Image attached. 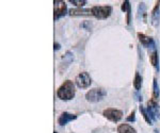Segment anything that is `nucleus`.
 Wrapping results in <instances>:
<instances>
[{
  "label": "nucleus",
  "mask_w": 160,
  "mask_h": 133,
  "mask_svg": "<svg viewBox=\"0 0 160 133\" xmlns=\"http://www.w3.org/2000/svg\"><path fill=\"white\" fill-rule=\"evenodd\" d=\"M59 49H60V45H59L58 43H57V44L55 43V50H59Z\"/></svg>",
  "instance_id": "nucleus-21"
},
{
  "label": "nucleus",
  "mask_w": 160,
  "mask_h": 133,
  "mask_svg": "<svg viewBox=\"0 0 160 133\" xmlns=\"http://www.w3.org/2000/svg\"><path fill=\"white\" fill-rule=\"evenodd\" d=\"M139 18L140 17H143L144 20H146V7H145V4L143 3V2H141L140 4H139Z\"/></svg>",
  "instance_id": "nucleus-15"
},
{
  "label": "nucleus",
  "mask_w": 160,
  "mask_h": 133,
  "mask_svg": "<svg viewBox=\"0 0 160 133\" xmlns=\"http://www.w3.org/2000/svg\"><path fill=\"white\" fill-rule=\"evenodd\" d=\"M158 96H159V88H158V85H157L156 79H154V94H153L154 99L153 100L156 101V99L158 98Z\"/></svg>",
  "instance_id": "nucleus-17"
},
{
  "label": "nucleus",
  "mask_w": 160,
  "mask_h": 133,
  "mask_svg": "<svg viewBox=\"0 0 160 133\" xmlns=\"http://www.w3.org/2000/svg\"><path fill=\"white\" fill-rule=\"evenodd\" d=\"M148 113L152 121H157L160 117V109L155 100H149L148 102Z\"/></svg>",
  "instance_id": "nucleus-5"
},
{
  "label": "nucleus",
  "mask_w": 160,
  "mask_h": 133,
  "mask_svg": "<svg viewBox=\"0 0 160 133\" xmlns=\"http://www.w3.org/2000/svg\"><path fill=\"white\" fill-rule=\"evenodd\" d=\"M135 114H136V112H135V111H132V113L130 114V116H128V117H127V121H136Z\"/></svg>",
  "instance_id": "nucleus-20"
},
{
  "label": "nucleus",
  "mask_w": 160,
  "mask_h": 133,
  "mask_svg": "<svg viewBox=\"0 0 160 133\" xmlns=\"http://www.w3.org/2000/svg\"><path fill=\"white\" fill-rule=\"evenodd\" d=\"M92 81L90 78L89 74L83 71V73H80L78 76L76 77V84L77 86L80 88H87L91 85Z\"/></svg>",
  "instance_id": "nucleus-4"
},
{
  "label": "nucleus",
  "mask_w": 160,
  "mask_h": 133,
  "mask_svg": "<svg viewBox=\"0 0 160 133\" xmlns=\"http://www.w3.org/2000/svg\"><path fill=\"white\" fill-rule=\"evenodd\" d=\"M104 116L111 121L117 122L123 117V112L117 109L109 108V109H106L104 111Z\"/></svg>",
  "instance_id": "nucleus-6"
},
{
  "label": "nucleus",
  "mask_w": 160,
  "mask_h": 133,
  "mask_svg": "<svg viewBox=\"0 0 160 133\" xmlns=\"http://www.w3.org/2000/svg\"><path fill=\"white\" fill-rule=\"evenodd\" d=\"M93 16H95L98 19H106L109 17L112 13V7L109 6L106 7H93L91 9Z\"/></svg>",
  "instance_id": "nucleus-2"
},
{
  "label": "nucleus",
  "mask_w": 160,
  "mask_h": 133,
  "mask_svg": "<svg viewBox=\"0 0 160 133\" xmlns=\"http://www.w3.org/2000/svg\"><path fill=\"white\" fill-rule=\"evenodd\" d=\"M57 95L62 100H71L75 96V86L71 80H66L62 85L59 88Z\"/></svg>",
  "instance_id": "nucleus-1"
},
{
  "label": "nucleus",
  "mask_w": 160,
  "mask_h": 133,
  "mask_svg": "<svg viewBox=\"0 0 160 133\" xmlns=\"http://www.w3.org/2000/svg\"><path fill=\"white\" fill-rule=\"evenodd\" d=\"M107 95L105 89L102 88H93L90 89L89 92L87 93L86 98L88 101L90 102H98L100 100H102V98Z\"/></svg>",
  "instance_id": "nucleus-3"
},
{
  "label": "nucleus",
  "mask_w": 160,
  "mask_h": 133,
  "mask_svg": "<svg viewBox=\"0 0 160 133\" xmlns=\"http://www.w3.org/2000/svg\"><path fill=\"white\" fill-rule=\"evenodd\" d=\"M69 2L77 7H83L84 4H87L86 0H69Z\"/></svg>",
  "instance_id": "nucleus-18"
},
{
  "label": "nucleus",
  "mask_w": 160,
  "mask_h": 133,
  "mask_svg": "<svg viewBox=\"0 0 160 133\" xmlns=\"http://www.w3.org/2000/svg\"><path fill=\"white\" fill-rule=\"evenodd\" d=\"M151 63L152 65L158 69V52H157L156 49L151 53Z\"/></svg>",
  "instance_id": "nucleus-14"
},
{
  "label": "nucleus",
  "mask_w": 160,
  "mask_h": 133,
  "mask_svg": "<svg viewBox=\"0 0 160 133\" xmlns=\"http://www.w3.org/2000/svg\"><path fill=\"white\" fill-rule=\"evenodd\" d=\"M159 3H160V1L157 2V3H156V7H155V9L153 10V12H152V21H153V25H154V26H157V25H158L159 19H160Z\"/></svg>",
  "instance_id": "nucleus-11"
},
{
  "label": "nucleus",
  "mask_w": 160,
  "mask_h": 133,
  "mask_svg": "<svg viewBox=\"0 0 160 133\" xmlns=\"http://www.w3.org/2000/svg\"><path fill=\"white\" fill-rule=\"evenodd\" d=\"M76 118H77L76 115L68 113V112H64V113H62L60 115V117H59V119H58V122H59L60 126H64V125H66L68 122L72 121H75Z\"/></svg>",
  "instance_id": "nucleus-8"
},
{
  "label": "nucleus",
  "mask_w": 160,
  "mask_h": 133,
  "mask_svg": "<svg viewBox=\"0 0 160 133\" xmlns=\"http://www.w3.org/2000/svg\"><path fill=\"white\" fill-rule=\"evenodd\" d=\"M140 111H141L142 115H143L144 119L146 121V122H148V125H153V121L151 119V117H149V115H148V111H146V110L144 109V107H143V106H141V107H140Z\"/></svg>",
  "instance_id": "nucleus-16"
},
{
  "label": "nucleus",
  "mask_w": 160,
  "mask_h": 133,
  "mask_svg": "<svg viewBox=\"0 0 160 133\" xmlns=\"http://www.w3.org/2000/svg\"><path fill=\"white\" fill-rule=\"evenodd\" d=\"M69 14L72 16H90V15H93L90 9H72L69 11Z\"/></svg>",
  "instance_id": "nucleus-10"
},
{
  "label": "nucleus",
  "mask_w": 160,
  "mask_h": 133,
  "mask_svg": "<svg viewBox=\"0 0 160 133\" xmlns=\"http://www.w3.org/2000/svg\"><path fill=\"white\" fill-rule=\"evenodd\" d=\"M55 3V19H59L60 17L64 16L68 11V7L64 1H53Z\"/></svg>",
  "instance_id": "nucleus-7"
},
{
  "label": "nucleus",
  "mask_w": 160,
  "mask_h": 133,
  "mask_svg": "<svg viewBox=\"0 0 160 133\" xmlns=\"http://www.w3.org/2000/svg\"><path fill=\"white\" fill-rule=\"evenodd\" d=\"M118 133H137L136 130L133 129L131 126H129V125H127V124L120 125L118 128Z\"/></svg>",
  "instance_id": "nucleus-12"
},
{
  "label": "nucleus",
  "mask_w": 160,
  "mask_h": 133,
  "mask_svg": "<svg viewBox=\"0 0 160 133\" xmlns=\"http://www.w3.org/2000/svg\"><path fill=\"white\" fill-rule=\"evenodd\" d=\"M138 37H139V40H140L141 44L143 46L148 47V48H154L155 49V42L152 37L146 36L145 34H142V33H138Z\"/></svg>",
  "instance_id": "nucleus-9"
},
{
  "label": "nucleus",
  "mask_w": 160,
  "mask_h": 133,
  "mask_svg": "<svg viewBox=\"0 0 160 133\" xmlns=\"http://www.w3.org/2000/svg\"><path fill=\"white\" fill-rule=\"evenodd\" d=\"M155 133H159L158 131H157V130H155Z\"/></svg>",
  "instance_id": "nucleus-22"
},
{
  "label": "nucleus",
  "mask_w": 160,
  "mask_h": 133,
  "mask_svg": "<svg viewBox=\"0 0 160 133\" xmlns=\"http://www.w3.org/2000/svg\"><path fill=\"white\" fill-rule=\"evenodd\" d=\"M133 86H135V88L137 89V91H139L142 86V77L140 76V74L139 73H136L135 80H133Z\"/></svg>",
  "instance_id": "nucleus-13"
},
{
  "label": "nucleus",
  "mask_w": 160,
  "mask_h": 133,
  "mask_svg": "<svg viewBox=\"0 0 160 133\" xmlns=\"http://www.w3.org/2000/svg\"><path fill=\"white\" fill-rule=\"evenodd\" d=\"M129 7H130L129 1H127V0H126V1H124V2H123V4H122V10H123L124 12H127Z\"/></svg>",
  "instance_id": "nucleus-19"
}]
</instances>
